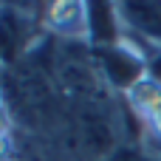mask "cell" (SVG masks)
I'll use <instances>...</instances> for the list:
<instances>
[{
	"instance_id": "cell-1",
	"label": "cell",
	"mask_w": 161,
	"mask_h": 161,
	"mask_svg": "<svg viewBox=\"0 0 161 161\" xmlns=\"http://www.w3.org/2000/svg\"><path fill=\"white\" fill-rule=\"evenodd\" d=\"M96 57H99V65H102L105 76H108L116 88H122L125 93L147 76L144 57H142V51H139L127 37H122V40L113 42V45H99V48H96Z\"/></svg>"
},
{
	"instance_id": "cell-2",
	"label": "cell",
	"mask_w": 161,
	"mask_h": 161,
	"mask_svg": "<svg viewBox=\"0 0 161 161\" xmlns=\"http://www.w3.org/2000/svg\"><path fill=\"white\" fill-rule=\"evenodd\" d=\"M125 96H127V105H130V110L142 127L147 147L161 153V82L144 76Z\"/></svg>"
},
{
	"instance_id": "cell-3",
	"label": "cell",
	"mask_w": 161,
	"mask_h": 161,
	"mask_svg": "<svg viewBox=\"0 0 161 161\" xmlns=\"http://www.w3.org/2000/svg\"><path fill=\"white\" fill-rule=\"evenodd\" d=\"M122 34L133 42L161 45V0L116 3Z\"/></svg>"
},
{
	"instance_id": "cell-4",
	"label": "cell",
	"mask_w": 161,
	"mask_h": 161,
	"mask_svg": "<svg viewBox=\"0 0 161 161\" xmlns=\"http://www.w3.org/2000/svg\"><path fill=\"white\" fill-rule=\"evenodd\" d=\"M45 25L62 37H91V3H76V0L48 3Z\"/></svg>"
},
{
	"instance_id": "cell-5",
	"label": "cell",
	"mask_w": 161,
	"mask_h": 161,
	"mask_svg": "<svg viewBox=\"0 0 161 161\" xmlns=\"http://www.w3.org/2000/svg\"><path fill=\"white\" fill-rule=\"evenodd\" d=\"M133 42V40H130ZM142 57H144V65H147V76L161 82V45H147V42H133Z\"/></svg>"
},
{
	"instance_id": "cell-6",
	"label": "cell",
	"mask_w": 161,
	"mask_h": 161,
	"mask_svg": "<svg viewBox=\"0 0 161 161\" xmlns=\"http://www.w3.org/2000/svg\"><path fill=\"white\" fill-rule=\"evenodd\" d=\"M8 158V119L0 108V161Z\"/></svg>"
}]
</instances>
